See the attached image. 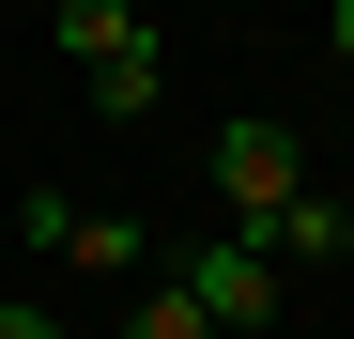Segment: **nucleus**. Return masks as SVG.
Returning a JSON list of instances; mask_svg holds the SVG:
<instances>
[{"mask_svg":"<svg viewBox=\"0 0 354 339\" xmlns=\"http://www.w3.org/2000/svg\"><path fill=\"white\" fill-rule=\"evenodd\" d=\"M201 170H216V201H231L216 232H247V247H262V216H277V201H308V139H292V124H216Z\"/></svg>","mask_w":354,"mask_h":339,"instance_id":"1","label":"nucleus"},{"mask_svg":"<svg viewBox=\"0 0 354 339\" xmlns=\"http://www.w3.org/2000/svg\"><path fill=\"white\" fill-rule=\"evenodd\" d=\"M169 293H185L216 339H262V324H277V262H262L247 232H201L185 262H169Z\"/></svg>","mask_w":354,"mask_h":339,"instance_id":"2","label":"nucleus"},{"mask_svg":"<svg viewBox=\"0 0 354 339\" xmlns=\"http://www.w3.org/2000/svg\"><path fill=\"white\" fill-rule=\"evenodd\" d=\"M31 247H46V262H77V277H139V262H154V232H139V216L46 201V185H31Z\"/></svg>","mask_w":354,"mask_h":339,"instance_id":"3","label":"nucleus"},{"mask_svg":"<svg viewBox=\"0 0 354 339\" xmlns=\"http://www.w3.org/2000/svg\"><path fill=\"white\" fill-rule=\"evenodd\" d=\"M339 247H354V201H339V185H308V201L262 216V262H339Z\"/></svg>","mask_w":354,"mask_h":339,"instance_id":"4","label":"nucleus"},{"mask_svg":"<svg viewBox=\"0 0 354 339\" xmlns=\"http://www.w3.org/2000/svg\"><path fill=\"white\" fill-rule=\"evenodd\" d=\"M77 93L108 108V124H154V93H169V62H154V31H139V46H108V62H93Z\"/></svg>","mask_w":354,"mask_h":339,"instance_id":"5","label":"nucleus"},{"mask_svg":"<svg viewBox=\"0 0 354 339\" xmlns=\"http://www.w3.org/2000/svg\"><path fill=\"white\" fill-rule=\"evenodd\" d=\"M46 31H62V62L93 77L108 46H139V0H46Z\"/></svg>","mask_w":354,"mask_h":339,"instance_id":"6","label":"nucleus"},{"mask_svg":"<svg viewBox=\"0 0 354 339\" xmlns=\"http://www.w3.org/2000/svg\"><path fill=\"white\" fill-rule=\"evenodd\" d=\"M124 339H216V324H201V309H185V293H169V277H154V293H139V324H124Z\"/></svg>","mask_w":354,"mask_h":339,"instance_id":"7","label":"nucleus"},{"mask_svg":"<svg viewBox=\"0 0 354 339\" xmlns=\"http://www.w3.org/2000/svg\"><path fill=\"white\" fill-rule=\"evenodd\" d=\"M0 339H77V324H62V309H31V293H16V309H0Z\"/></svg>","mask_w":354,"mask_h":339,"instance_id":"8","label":"nucleus"},{"mask_svg":"<svg viewBox=\"0 0 354 339\" xmlns=\"http://www.w3.org/2000/svg\"><path fill=\"white\" fill-rule=\"evenodd\" d=\"M324 46H339V62H354V0H324Z\"/></svg>","mask_w":354,"mask_h":339,"instance_id":"9","label":"nucleus"}]
</instances>
